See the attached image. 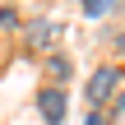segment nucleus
<instances>
[{
    "label": "nucleus",
    "mask_w": 125,
    "mask_h": 125,
    "mask_svg": "<svg viewBox=\"0 0 125 125\" xmlns=\"http://www.w3.org/2000/svg\"><path fill=\"white\" fill-rule=\"evenodd\" d=\"M121 70L116 65H97L93 74H88V88H83V97H88V111H107V102L121 93Z\"/></svg>",
    "instance_id": "1"
},
{
    "label": "nucleus",
    "mask_w": 125,
    "mask_h": 125,
    "mask_svg": "<svg viewBox=\"0 0 125 125\" xmlns=\"http://www.w3.org/2000/svg\"><path fill=\"white\" fill-rule=\"evenodd\" d=\"M46 70H51V88H65V83H70V74H74L65 56H51V65H46Z\"/></svg>",
    "instance_id": "4"
},
{
    "label": "nucleus",
    "mask_w": 125,
    "mask_h": 125,
    "mask_svg": "<svg viewBox=\"0 0 125 125\" xmlns=\"http://www.w3.org/2000/svg\"><path fill=\"white\" fill-rule=\"evenodd\" d=\"M111 9H121V0H83V14L88 19H107Z\"/></svg>",
    "instance_id": "5"
},
{
    "label": "nucleus",
    "mask_w": 125,
    "mask_h": 125,
    "mask_svg": "<svg viewBox=\"0 0 125 125\" xmlns=\"http://www.w3.org/2000/svg\"><path fill=\"white\" fill-rule=\"evenodd\" d=\"M65 107H70V97H65V88H37V111H42V121L46 125H60L65 121Z\"/></svg>",
    "instance_id": "2"
},
{
    "label": "nucleus",
    "mask_w": 125,
    "mask_h": 125,
    "mask_svg": "<svg viewBox=\"0 0 125 125\" xmlns=\"http://www.w3.org/2000/svg\"><path fill=\"white\" fill-rule=\"evenodd\" d=\"M23 37H28L32 51H51V46H56V23H51V19H32V23L23 28Z\"/></svg>",
    "instance_id": "3"
},
{
    "label": "nucleus",
    "mask_w": 125,
    "mask_h": 125,
    "mask_svg": "<svg viewBox=\"0 0 125 125\" xmlns=\"http://www.w3.org/2000/svg\"><path fill=\"white\" fill-rule=\"evenodd\" d=\"M0 28H9V32H14V28H23L19 9H9V5H5V9H0Z\"/></svg>",
    "instance_id": "7"
},
{
    "label": "nucleus",
    "mask_w": 125,
    "mask_h": 125,
    "mask_svg": "<svg viewBox=\"0 0 125 125\" xmlns=\"http://www.w3.org/2000/svg\"><path fill=\"white\" fill-rule=\"evenodd\" d=\"M116 51H121V56H125V28H121V32H116Z\"/></svg>",
    "instance_id": "9"
},
{
    "label": "nucleus",
    "mask_w": 125,
    "mask_h": 125,
    "mask_svg": "<svg viewBox=\"0 0 125 125\" xmlns=\"http://www.w3.org/2000/svg\"><path fill=\"white\" fill-rule=\"evenodd\" d=\"M111 125H125V83H121V93L111 97Z\"/></svg>",
    "instance_id": "6"
},
{
    "label": "nucleus",
    "mask_w": 125,
    "mask_h": 125,
    "mask_svg": "<svg viewBox=\"0 0 125 125\" xmlns=\"http://www.w3.org/2000/svg\"><path fill=\"white\" fill-rule=\"evenodd\" d=\"M83 125H111V121H107V111H88V121H83Z\"/></svg>",
    "instance_id": "8"
}]
</instances>
